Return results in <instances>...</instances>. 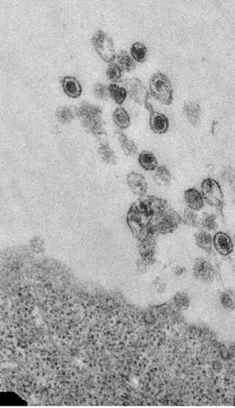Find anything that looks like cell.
Listing matches in <instances>:
<instances>
[{
    "instance_id": "4",
    "label": "cell",
    "mask_w": 235,
    "mask_h": 408,
    "mask_svg": "<svg viewBox=\"0 0 235 408\" xmlns=\"http://www.w3.org/2000/svg\"><path fill=\"white\" fill-rule=\"evenodd\" d=\"M124 88L129 97L141 106H145L148 102L150 92L143 83L137 77H132L123 80Z\"/></svg>"
},
{
    "instance_id": "24",
    "label": "cell",
    "mask_w": 235,
    "mask_h": 408,
    "mask_svg": "<svg viewBox=\"0 0 235 408\" xmlns=\"http://www.w3.org/2000/svg\"><path fill=\"white\" fill-rule=\"evenodd\" d=\"M106 75L109 80L113 83H119L122 78L123 70L116 63H110L106 69Z\"/></svg>"
},
{
    "instance_id": "1",
    "label": "cell",
    "mask_w": 235,
    "mask_h": 408,
    "mask_svg": "<svg viewBox=\"0 0 235 408\" xmlns=\"http://www.w3.org/2000/svg\"><path fill=\"white\" fill-rule=\"evenodd\" d=\"M78 117L88 132L98 138L101 143L107 142L103 111L99 106L89 102H83L79 107Z\"/></svg>"
},
{
    "instance_id": "8",
    "label": "cell",
    "mask_w": 235,
    "mask_h": 408,
    "mask_svg": "<svg viewBox=\"0 0 235 408\" xmlns=\"http://www.w3.org/2000/svg\"><path fill=\"white\" fill-rule=\"evenodd\" d=\"M60 84L65 94L72 99L79 98L83 93L80 82L73 76H63L60 78Z\"/></svg>"
},
{
    "instance_id": "5",
    "label": "cell",
    "mask_w": 235,
    "mask_h": 408,
    "mask_svg": "<svg viewBox=\"0 0 235 408\" xmlns=\"http://www.w3.org/2000/svg\"><path fill=\"white\" fill-rule=\"evenodd\" d=\"M203 197L211 206H221L224 202V194L219 184L215 179L207 178L201 185Z\"/></svg>"
},
{
    "instance_id": "26",
    "label": "cell",
    "mask_w": 235,
    "mask_h": 408,
    "mask_svg": "<svg viewBox=\"0 0 235 408\" xmlns=\"http://www.w3.org/2000/svg\"><path fill=\"white\" fill-rule=\"evenodd\" d=\"M221 303L224 308L233 310L235 308V299L233 293L224 292L221 296Z\"/></svg>"
},
{
    "instance_id": "20",
    "label": "cell",
    "mask_w": 235,
    "mask_h": 408,
    "mask_svg": "<svg viewBox=\"0 0 235 408\" xmlns=\"http://www.w3.org/2000/svg\"><path fill=\"white\" fill-rule=\"evenodd\" d=\"M130 54L136 62L144 63L148 58V49L145 44L136 42L130 48Z\"/></svg>"
},
{
    "instance_id": "25",
    "label": "cell",
    "mask_w": 235,
    "mask_h": 408,
    "mask_svg": "<svg viewBox=\"0 0 235 408\" xmlns=\"http://www.w3.org/2000/svg\"><path fill=\"white\" fill-rule=\"evenodd\" d=\"M94 94L97 99L101 100H108L110 97L109 87L99 82L94 85Z\"/></svg>"
},
{
    "instance_id": "21",
    "label": "cell",
    "mask_w": 235,
    "mask_h": 408,
    "mask_svg": "<svg viewBox=\"0 0 235 408\" xmlns=\"http://www.w3.org/2000/svg\"><path fill=\"white\" fill-rule=\"evenodd\" d=\"M109 87L110 98L116 103L121 106L125 102L127 92L124 87L118 86L116 83H111Z\"/></svg>"
},
{
    "instance_id": "9",
    "label": "cell",
    "mask_w": 235,
    "mask_h": 408,
    "mask_svg": "<svg viewBox=\"0 0 235 408\" xmlns=\"http://www.w3.org/2000/svg\"><path fill=\"white\" fill-rule=\"evenodd\" d=\"M127 183L132 191L140 196L144 197L148 191V184L145 177L141 174L131 172L127 176Z\"/></svg>"
},
{
    "instance_id": "19",
    "label": "cell",
    "mask_w": 235,
    "mask_h": 408,
    "mask_svg": "<svg viewBox=\"0 0 235 408\" xmlns=\"http://www.w3.org/2000/svg\"><path fill=\"white\" fill-rule=\"evenodd\" d=\"M139 163L142 169L146 171H154L157 168V160L152 152L143 151L139 155Z\"/></svg>"
},
{
    "instance_id": "29",
    "label": "cell",
    "mask_w": 235,
    "mask_h": 408,
    "mask_svg": "<svg viewBox=\"0 0 235 408\" xmlns=\"http://www.w3.org/2000/svg\"><path fill=\"white\" fill-rule=\"evenodd\" d=\"M176 304L180 307V309L186 310L188 308L189 305V299H188L187 294L184 293H178L174 298Z\"/></svg>"
},
{
    "instance_id": "2",
    "label": "cell",
    "mask_w": 235,
    "mask_h": 408,
    "mask_svg": "<svg viewBox=\"0 0 235 408\" xmlns=\"http://www.w3.org/2000/svg\"><path fill=\"white\" fill-rule=\"evenodd\" d=\"M149 92L153 97L161 104L169 106L173 102L172 84L165 74L157 72L151 76L149 80Z\"/></svg>"
},
{
    "instance_id": "12",
    "label": "cell",
    "mask_w": 235,
    "mask_h": 408,
    "mask_svg": "<svg viewBox=\"0 0 235 408\" xmlns=\"http://www.w3.org/2000/svg\"><path fill=\"white\" fill-rule=\"evenodd\" d=\"M78 112L79 107L76 106H59L56 110V118L61 124H69L74 118L78 117Z\"/></svg>"
},
{
    "instance_id": "11",
    "label": "cell",
    "mask_w": 235,
    "mask_h": 408,
    "mask_svg": "<svg viewBox=\"0 0 235 408\" xmlns=\"http://www.w3.org/2000/svg\"><path fill=\"white\" fill-rule=\"evenodd\" d=\"M213 244L217 252L221 255L227 256L233 251V242L231 237L224 233H218L213 238Z\"/></svg>"
},
{
    "instance_id": "10",
    "label": "cell",
    "mask_w": 235,
    "mask_h": 408,
    "mask_svg": "<svg viewBox=\"0 0 235 408\" xmlns=\"http://www.w3.org/2000/svg\"><path fill=\"white\" fill-rule=\"evenodd\" d=\"M149 125L151 130L157 134H164L169 128V120L168 117L160 112L149 111Z\"/></svg>"
},
{
    "instance_id": "22",
    "label": "cell",
    "mask_w": 235,
    "mask_h": 408,
    "mask_svg": "<svg viewBox=\"0 0 235 408\" xmlns=\"http://www.w3.org/2000/svg\"><path fill=\"white\" fill-rule=\"evenodd\" d=\"M154 179L159 186H167L171 181V173L165 166H160L156 170Z\"/></svg>"
},
{
    "instance_id": "17",
    "label": "cell",
    "mask_w": 235,
    "mask_h": 408,
    "mask_svg": "<svg viewBox=\"0 0 235 408\" xmlns=\"http://www.w3.org/2000/svg\"><path fill=\"white\" fill-rule=\"evenodd\" d=\"M117 64L122 68L123 71L131 72L136 68V61L132 57L131 54L126 51L121 50L116 56Z\"/></svg>"
},
{
    "instance_id": "13",
    "label": "cell",
    "mask_w": 235,
    "mask_h": 408,
    "mask_svg": "<svg viewBox=\"0 0 235 408\" xmlns=\"http://www.w3.org/2000/svg\"><path fill=\"white\" fill-rule=\"evenodd\" d=\"M185 198L189 209L192 211H200L204 207V197L202 193L195 188L188 189L185 194Z\"/></svg>"
},
{
    "instance_id": "7",
    "label": "cell",
    "mask_w": 235,
    "mask_h": 408,
    "mask_svg": "<svg viewBox=\"0 0 235 408\" xmlns=\"http://www.w3.org/2000/svg\"><path fill=\"white\" fill-rule=\"evenodd\" d=\"M193 273L197 280L205 283H211L215 276L213 266L210 262L202 258L198 259L195 261Z\"/></svg>"
},
{
    "instance_id": "16",
    "label": "cell",
    "mask_w": 235,
    "mask_h": 408,
    "mask_svg": "<svg viewBox=\"0 0 235 408\" xmlns=\"http://www.w3.org/2000/svg\"><path fill=\"white\" fill-rule=\"evenodd\" d=\"M98 153L100 158L105 164L116 165L118 163V157L115 151L112 149L108 142H102L99 144Z\"/></svg>"
},
{
    "instance_id": "27",
    "label": "cell",
    "mask_w": 235,
    "mask_h": 408,
    "mask_svg": "<svg viewBox=\"0 0 235 408\" xmlns=\"http://www.w3.org/2000/svg\"><path fill=\"white\" fill-rule=\"evenodd\" d=\"M200 223L201 224L204 229L208 231H214L218 228L216 218L213 215L207 214V215L204 216Z\"/></svg>"
},
{
    "instance_id": "3",
    "label": "cell",
    "mask_w": 235,
    "mask_h": 408,
    "mask_svg": "<svg viewBox=\"0 0 235 408\" xmlns=\"http://www.w3.org/2000/svg\"><path fill=\"white\" fill-rule=\"evenodd\" d=\"M92 45L100 58L106 63H114L116 59V49L113 39L105 32L97 30L92 39Z\"/></svg>"
},
{
    "instance_id": "14",
    "label": "cell",
    "mask_w": 235,
    "mask_h": 408,
    "mask_svg": "<svg viewBox=\"0 0 235 408\" xmlns=\"http://www.w3.org/2000/svg\"><path fill=\"white\" fill-rule=\"evenodd\" d=\"M183 113L192 125L196 126L199 122L201 108L195 102L188 101L183 106Z\"/></svg>"
},
{
    "instance_id": "28",
    "label": "cell",
    "mask_w": 235,
    "mask_h": 408,
    "mask_svg": "<svg viewBox=\"0 0 235 408\" xmlns=\"http://www.w3.org/2000/svg\"><path fill=\"white\" fill-rule=\"evenodd\" d=\"M183 221L186 225L192 227L198 226V224L200 223L198 216L193 212L192 210L189 209V208L185 211Z\"/></svg>"
},
{
    "instance_id": "18",
    "label": "cell",
    "mask_w": 235,
    "mask_h": 408,
    "mask_svg": "<svg viewBox=\"0 0 235 408\" xmlns=\"http://www.w3.org/2000/svg\"><path fill=\"white\" fill-rule=\"evenodd\" d=\"M113 119L115 124L120 129L128 128L130 125V117L127 110L123 107H118L113 114Z\"/></svg>"
},
{
    "instance_id": "23",
    "label": "cell",
    "mask_w": 235,
    "mask_h": 408,
    "mask_svg": "<svg viewBox=\"0 0 235 408\" xmlns=\"http://www.w3.org/2000/svg\"><path fill=\"white\" fill-rule=\"evenodd\" d=\"M195 241L197 245L203 250L206 252H210L213 245V239L212 235L207 232H200L195 236Z\"/></svg>"
},
{
    "instance_id": "6",
    "label": "cell",
    "mask_w": 235,
    "mask_h": 408,
    "mask_svg": "<svg viewBox=\"0 0 235 408\" xmlns=\"http://www.w3.org/2000/svg\"><path fill=\"white\" fill-rule=\"evenodd\" d=\"M182 221L183 219L177 212L168 208L160 217L156 228V232L161 234L174 232L178 228Z\"/></svg>"
},
{
    "instance_id": "15",
    "label": "cell",
    "mask_w": 235,
    "mask_h": 408,
    "mask_svg": "<svg viewBox=\"0 0 235 408\" xmlns=\"http://www.w3.org/2000/svg\"><path fill=\"white\" fill-rule=\"evenodd\" d=\"M118 142L121 149L127 156H134L138 152L137 146L133 140L130 139L122 131L117 130L116 132Z\"/></svg>"
}]
</instances>
